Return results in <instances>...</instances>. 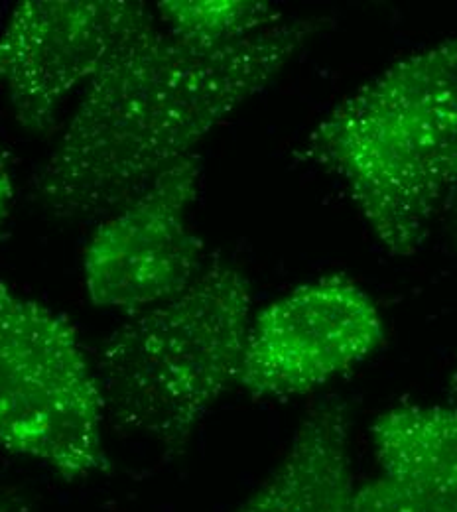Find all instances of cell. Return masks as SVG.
<instances>
[{"instance_id":"cell-1","label":"cell","mask_w":457,"mask_h":512,"mask_svg":"<svg viewBox=\"0 0 457 512\" xmlns=\"http://www.w3.org/2000/svg\"><path fill=\"white\" fill-rule=\"evenodd\" d=\"M324 20L284 18L239 44L201 50L152 12L85 87L34 197L56 219L107 217L253 99L320 32Z\"/></svg>"},{"instance_id":"cell-2","label":"cell","mask_w":457,"mask_h":512,"mask_svg":"<svg viewBox=\"0 0 457 512\" xmlns=\"http://www.w3.org/2000/svg\"><path fill=\"white\" fill-rule=\"evenodd\" d=\"M298 158L341 182L387 255H416L457 192V34L339 101Z\"/></svg>"},{"instance_id":"cell-3","label":"cell","mask_w":457,"mask_h":512,"mask_svg":"<svg viewBox=\"0 0 457 512\" xmlns=\"http://www.w3.org/2000/svg\"><path fill=\"white\" fill-rule=\"evenodd\" d=\"M253 316L245 272L211 256L182 294L131 316L101 345L95 373L107 420L162 448H184L239 386Z\"/></svg>"},{"instance_id":"cell-4","label":"cell","mask_w":457,"mask_h":512,"mask_svg":"<svg viewBox=\"0 0 457 512\" xmlns=\"http://www.w3.org/2000/svg\"><path fill=\"white\" fill-rule=\"evenodd\" d=\"M95 367L66 316L0 284V446L67 481L109 467Z\"/></svg>"},{"instance_id":"cell-5","label":"cell","mask_w":457,"mask_h":512,"mask_svg":"<svg viewBox=\"0 0 457 512\" xmlns=\"http://www.w3.org/2000/svg\"><path fill=\"white\" fill-rule=\"evenodd\" d=\"M383 341L375 298L349 276L327 274L253 316L239 386L253 398L302 396L355 369Z\"/></svg>"},{"instance_id":"cell-6","label":"cell","mask_w":457,"mask_h":512,"mask_svg":"<svg viewBox=\"0 0 457 512\" xmlns=\"http://www.w3.org/2000/svg\"><path fill=\"white\" fill-rule=\"evenodd\" d=\"M201 182L194 154L103 217L83 256L87 298L129 316L182 294L203 270V241L190 223Z\"/></svg>"},{"instance_id":"cell-7","label":"cell","mask_w":457,"mask_h":512,"mask_svg":"<svg viewBox=\"0 0 457 512\" xmlns=\"http://www.w3.org/2000/svg\"><path fill=\"white\" fill-rule=\"evenodd\" d=\"M152 10L136 0H22L0 32V89L26 132H50Z\"/></svg>"},{"instance_id":"cell-8","label":"cell","mask_w":457,"mask_h":512,"mask_svg":"<svg viewBox=\"0 0 457 512\" xmlns=\"http://www.w3.org/2000/svg\"><path fill=\"white\" fill-rule=\"evenodd\" d=\"M351 416L341 398L308 412L270 477L235 512H355Z\"/></svg>"},{"instance_id":"cell-9","label":"cell","mask_w":457,"mask_h":512,"mask_svg":"<svg viewBox=\"0 0 457 512\" xmlns=\"http://www.w3.org/2000/svg\"><path fill=\"white\" fill-rule=\"evenodd\" d=\"M379 475L457 503V408L400 404L371 426Z\"/></svg>"},{"instance_id":"cell-10","label":"cell","mask_w":457,"mask_h":512,"mask_svg":"<svg viewBox=\"0 0 457 512\" xmlns=\"http://www.w3.org/2000/svg\"><path fill=\"white\" fill-rule=\"evenodd\" d=\"M156 16L174 38L201 50L239 44L284 20L282 10L261 0H164Z\"/></svg>"},{"instance_id":"cell-11","label":"cell","mask_w":457,"mask_h":512,"mask_svg":"<svg viewBox=\"0 0 457 512\" xmlns=\"http://www.w3.org/2000/svg\"><path fill=\"white\" fill-rule=\"evenodd\" d=\"M355 512H457V503L377 475L357 485Z\"/></svg>"},{"instance_id":"cell-12","label":"cell","mask_w":457,"mask_h":512,"mask_svg":"<svg viewBox=\"0 0 457 512\" xmlns=\"http://www.w3.org/2000/svg\"><path fill=\"white\" fill-rule=\"evenodd\" d=\"M14 199V184H12V176L8 170V162L6 156L0 148V229L10 213V205Z\"/></svg>"},{"instance_id":"cell-13","label":"cell","mask_w":457,"mask_h":512,"mask_svg":"<svg viewBox=\"0 0 457 512\" xmlns=\"http://www.w3.org/2000/svg\"><path fill=\"white\" fill-rule=\"evenodd\" d=\"M0 512H30L28 505L12 495L0 493Z\"/></svg>"},{"instance_id":"cell-14","label":"cell","mask_w":457,"mask_h":512,"mask_svg":"<svg viewBox=\"0 0 457 512\" xmlns=\"http://www.w3.org/2000/svg\"><path fill=\"white\" fill-rule=\"evenodd\" d=\"M444 219L448 221V227H450V233L454 237V243L457 245V192L454 193L452 201L448 203L446 207V213H444Z\"/></svg>"}]
</instances>
